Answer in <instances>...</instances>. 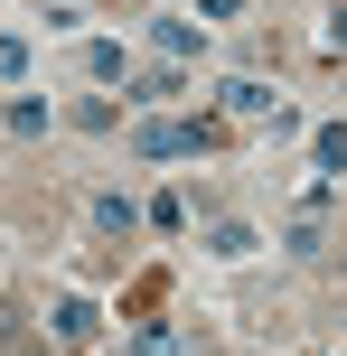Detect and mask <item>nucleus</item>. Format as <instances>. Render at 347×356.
I'll list each match as a JSON object with an SVG mask.
<instances>
[{
  "instance_id": "1",
  "label": "nucleus",
  "mask_w": 347,
  "mask_h": 356,
  "mask_svg": "<svg viewBox=\"0 0 347 356\" xmlns=\"http://www.w3.org/2000/svg\"><path fill=\"white\" fill-rule=\"evenodd\" d=\"M131 141H141V160H179V150H197V122H141Z\"/></svg>"
},
{
  "instance_id": "2",
  "label": "nucleus",
  "mask_w": 347,
  "mask_h": 356,
  "mask_svg": "<svg viewBox=\"0 0 347 356\" xmlns=\"http://www.w3.org/2000/svg\"><path fill=\"white\" fill-rule=\"evenodd\" d=\"M94 225H104V234H131V197H94Z\"/></svg>"
},
{
  "instance_id": "3",
  "label": "nucleus",
  "mask_w": 347,
  "mask_h": 356,
  "mask_svg": "<svg viewBox=\"0 0 347 356\" xmlns=\"http://www.w3.org/2000/svg\"><path fill=\"white\" fill-rule=\"evenodd\" d=\"M319 169H347V131H319Z\"/></svg>"
},
{
  "instance_id": "4",
  "label": "nucleus",
  "mask_w": 347,
  "mask_h": 356,
  "mask_svg": "<svg viewBox=\"0 0 347 356\" xmlns=\"http://www.w3.org/2000/svg\"><path fill=\"white\" fill-rule=\"evenodd\" d=\"M29 66V38H0V75H19Z\"/></svg>"
}]
</instances>
